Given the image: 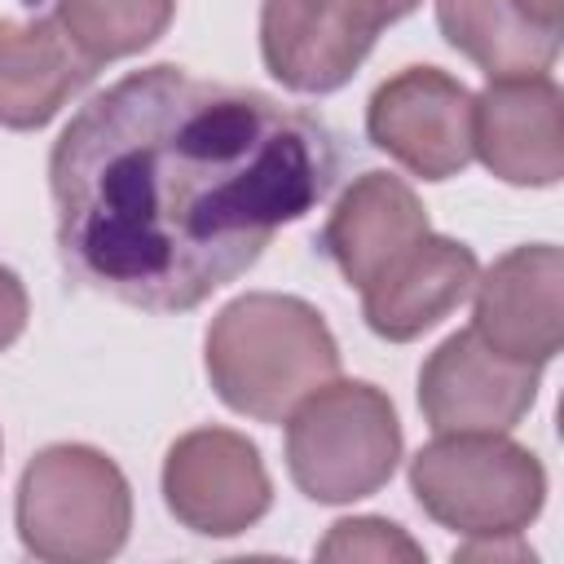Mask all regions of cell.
Instances as JSON below:
<instances>
[{
	"mask_svg": "<svg viewBox=\"0 0 564 564\" xmlns=\"http://www.w3.org/2000/svg\"><path fill=\"white\" fill-rule=\"evenodd\" d=\"M551 75L489 79L471 97V154L507 185H555L564 176V115Z\"/></svg>",
	"mask_w": 564,
	"mask_h": 564,
	"instance_id": "obj_11",
	"label": "cell"
},
{
	"mask_svg": "<svg viewBox=\"0 0 564 564\" xmlns=\"http://www.w3.org/2000/svg\"><path fill=\"white\" fill-rule=\"evenodd\" d=\"M18 538L35 560L97 564L119 555L132 529V489L93 445H48L18 480Z\"/></svg>",
	"mask_w": 564,
	"mask_h": 564,
	"instance_id": "obj_4",
	"label": "cell"
},
{
	"mask_svg": "<svg viewBox=\"0 0 564 564\" xmlns=\"http://www.w3.org/2000/svg\"><path fill=\"white\" fill-rule=\"evenodd\" d=\"M480 264L471 247L423 234L405 256H397L370 286H361V317L379 339L410 344L449 317L476 286Z\"/></svg>",
	"mask_w": 564,
	"mask_h": 564,
	"instance_id": "obj_12",
	"label": "cell"
},
{
	"mask_svg": "<svg viewBox=\"0 0 564 564\" xmlns=\"http://www.w3.org/2000/svg\"><path fill=\"white\" fill-rule=\"evenodd\" d=\"M401 458V423L375 383H322L286 414V467L313 502H357L379 494Z\"/></svg>",
	"mask_w": 564,
	"mask_h": 564,
	"instance_id": "obj_5",
	"label": "cell"
},
{
	"mask_svg": "<svg viewBox=\"0 0 564 564\" xmlns=\"http://www.w3.org/2000/svg\"><path fill=\"white\" fill-rule=\"evenodd\" d=\"M176 13V0H57V22L93 57L115 62L150 48Z\"/></svg>",
	"mask_w": 564,
	"mask_h": 564,
	"instance_id": "obj_16",
	"label": "cell"
},
{
	"mask_svg": "<svg viewBox=\"0 0 564 564\" xmlns=\"http://www.w3.org/2000/svg\"><path fill=\"white\" fill-rule=\"evenodd\" d=\"M538 370L494 352L476 330H454L419 370V405L432 432H511L533 397Z\"/></svg>",
	"mask_w": 564,
	"mask_h": 564,
	"instance_id": "obj_9",
	"label": "cell"
},
{
	"mask_svg": "<svg viewBox=\"0 0 564 564\" xmlns=\"http://www.w3.org/2000/svg\"><path fill=\"white\" fill-rule=\"evenodd\" d=\"M97 66L57 18H0V128H44L97 79Z\"/></svg>",
	"mask_w": 564,
	"mask_h": 564,
	"instance_id": "obj_13",
	"label": "cell"
},
{
	"mask_svg": "<svg viewBox=\"0 0 564 564\" xmlns=\"http://www.w3.org/2000/svg\"><path fill=\"white\" fill-rule=\"evenodd\" d=\"M419 507L467 538H520L542 511L546 471L538 454L502 432H441L410 458Z\"/></svg>",
	"mask_w": 564,
	"mask_h": 564,
	"instance_id": "obj_3",
	"label": "cell"
},
{
	"mask_svg": "<svg viewBox=\"0 0 564 564\" xmlns=\"http://www.w3.org/2000/svg\"><path fill=\"white\" fill-rule=\"evenodd\" d=\"M335 176V137L308 110L159 62L115 79L53 141L57 260L128 308L189 313Z\"/></svg>",
	"mask_w": 564,
	"mask_h": 564,
	"instance_id": "obj_1",
	"label": "cell"
},
{
	"mask_svg": "<svg viewBox=\"0 0 564 564\" xmlns=\"http://www.w3.org/2000/svg\"><path fill=\"white\" fill-rule=\"evenodd\" d=\"M26 317H31L26 286L18 282L13 269L0 264V352H4L9 344H18V335L26 330Z\"/></svg>",
	"mask_w": 564,
	"mask_h": 564,
	"instance_id": "obj_18",
	"label": "cell"
},
{
	"mask_svg": "<svg viewBox=\"0 0 564 564\" xmlns=\"http://www.w3.org/2000/svg\"><path fill=\"white\" fill-rule=\"evenodd\" d=\"M207 379L216 397L256 423H282L339 375V344L300 295L247 291L207 326Z\"/></svg>",
	"mask_w": 564,
	"mask_h": 564,
	"instance_id": "obj_2",
	"label": "cell"
},
{
	"mask_svg": "<svg viewBox=\"0 0 564 564\" xmlns=\"http://www.w3.org/2000/svg\"><path fill=\"white\" fill-rule=\"evenodd\" d=\"M366 132L414 176L445 181L471 163V93L436 66H405L375 88Z\"/></svg>",
	"mask_w": 564,
	"mask_h": 564,
	"instance_id": "obj_8",
	"label": "cell"
},
{
	"mask_svg": "<svg viewBox=\"0 0 564 564\" xmlns=\"http://www.w3.org/2000/svg\"><path fill=\"white\" fill-rule=\"evenodd\" d=\"M419 4L423 0H264V66L291 93H335L357 75L379 31Z\"/></svg>",
	"mask_w": 564,
	"mask_h": 564,
	"instance_id": "obj_6",
	"label": "cell"
},
{
	"mask_svg": "<svg viewBox=\"0 0 564 564\" xmlns=\"http://www.w3.org/2000/svg\"><path fill=\"white\" fill-rule=\"evenodd\" d=\"M471 330L502 357L546 366L564 339V256L551 242L516 247L476 278Z\"/></svg>",
	"mask_w": 564,
	"mask_h": 564,
	"instance_id": "obj_10",
	"label": "cell"
},
{
	"mask_svg": "<svg viewBox=\"0 0 564 564\" xmlns=\"http://www.w3.org/2000/svg\"><path fill=\"white\" fill-rule=\"evenodd\" d=\"M427 229L419 194L392 172H361L335 203L322 251L335 260L348 286H370L397 256H405Z\"/></svg>",
	"mask_w": 564,
	"mask_h": 564,
	"instance_id": "obj_14",
	"label": "cell"
},
{
	"mask_svg": "<svg viewBox=\"0 0 564 564\" xmlns=\"http://www.w3.org/2000/svg\"><path fill=\"white\" fill-rule=\"evenodd\" d=\"M167 511L203 538L247 533L273 502L260 449L229 427H194L172 441L163 458Z\"/></svg>",
	"mask_w": 564,
	"mask_h": 564,
	"instance_id": "obj_7",
	"label": "cell"
},
{
	"mask_svg": "<svg viewBox=\"0 0 564 564\" xmlns=\"http://www.w3.org/2000/svg\"><path fill=\"white\" fill-rule=\"evenodd\" d=\"M524 18H533L538 26L546 31H560V13H564V0H511Z\"/></svg>",
	"mask_w": 564,
	"mask_h": 564,
	"instance_id": "obj_19",
	"label": "cell"
},
{
	"mask_svg": "<svg viewBox=\"0 0 564 564\" xmlns=\"http://www.w3.org/2000/svg\"><path fill=\"white\" fill-rule=\"evenodd\" d=\"M317 560H423V546L401 529L388 524L379 516H357V520H339L330 524L326 542L317 546Z\"/></svg>",
	"mask_w": 564,
	"mask_h": 564,
	"instance_id": "obj_17",
	"label": "cell"
},
{
	"mask_svg": "<svg viewBox=\"0 0 564 564\" xmlns=\"http://www.w3.org/2000/svg\"><path fill=\"white\" fill-rule=\"evenodd\" d=\"M436 26L489 79L546 75L560 53V31L538 26L511 0H436Z\"/></svg>",
	"mask_w": 564,
	"mask_h": 564,
	"instance_id": "obj_15",
	"label": "cell"
}]
</instances>
